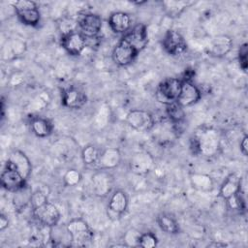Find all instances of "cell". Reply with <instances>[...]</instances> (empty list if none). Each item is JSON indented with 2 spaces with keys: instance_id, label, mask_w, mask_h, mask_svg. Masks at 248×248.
<instances>
[{
  "instance_id": "1",
  "label": "cell",
  "mask_w": 248,
  "mask_h": 248,
  "mask_svg": "<svg viewBox=\"0 0 248 248\" xmlns=\"http://www.w3.org/2000/svg\"><path fill=\"white\" fill-rule=\"evenodd\" d=\"M221 144L219 132L208 126H202L197 129L190 140V149L194 155H202L211 157L217 154Z\"/></svg>"
},
{
  "instance_id": "2",
  "label": "cell",
  "mask_w": 248,
  "mask_h": 248,
  "mask_svg": "<svg viewBox=\"0 0 248 248\" xmlns=\"http://www.w3.org/2000/svg\"><path fill=\"white\" fill-rule=\"evenodd\" d=\"M182 80L176 78H167L157 86L155 97L158 102L168 106L177 100Z\"/></svg>"
},
{
  "instance_id": "3",
  "label": "cell",
  "mask_w": 248,
  "mask_h": 248,
  "mask_svg": "<svg viewBox=\"0 0 248 248\" xmlns=\"http://www.w3.org/2000/svg\"><path fill=\"white\" fill-rule=\"evenodd\" d=\"M18 19L25 25L37 26L41 20L38 6L33 1L20 0L12 3Z\"/></svg>"
},
{
  "instance_id": "4",
  "label": "cell",
  "mask_w": 248,
  "mask_h": 248,
  "mask_svg": "<svg viewBox=\"0 0 248 248\" xmlns=\"http://www.w3.org/2000/svg\"><path fill=\"white\" fill-rule=\"evenodd\" d=\"M66 231L71 240L77 245H86L93 239V232L87 222L80 218L71 220L66 225Z\"/></svg>"
},
{
  "instance_id": "5",
  "label": "cell",
  "mask_w": 248,
  "mask_h": 248,
  "mask_svg": "<svg viewBox=\"0 0 248 248\" xmlns=\"http://www.w3.org/2000/svg\"><path fill=\"white\" fill-rule=\"evenodd\" d=\"M150 131L152 132L153 139L162 145L171 143L177 137H179L180 133L178 126L169 119L166 121L155 122Z\"/></svg>"
},
{
  "instance_id": "6",
  "label": "cell",
  "mask_w": 248,
  "mask_h": 248,
  "mask_svg": "<svg viewBox=\"0 0 248 248\" xmlns=\"http://www.w3.org/2000/svg\"><path fill=\"white\" fill-rule=\"evenodd\" d=\"M32 213L40 225L47 228L56 226L60 220V212L58 208L56 205L48 202L37 208L32 209Z\"/></svg>"
},
{
  "instance_id": "7",
  "label": "cell",
  "mask_w": 248,
  "mask_h": 248,
  "mask_svg": "<svg viewBox=\"0 0 248 248\" xmlns=\"http://www.w3.org/2000/svg\"><path fill=\"white\" fill-rule=\"evenodd\" d=\"M127 124L139 132H148L155 121L150 112L143 109H132L126 115Z\"/></svg>"
},
{
  "instance_id": "8",
  "label": "cell",
  "mask_w": 248,
  "mask_h": 248,
  "mask_svg": "<svg viewBox=\"0 0 248 248\" xmlns=\"http://www.w3.org/2000/svg\"><path fill=\"white\" fill-rule=\"evenodd\" d=\"M78 24L79 26V32L86 39H93L101 31L102 18L97 14L85 13L78 16Z\"/></svg>"
},
{
  "instance_id": "9",
  "label": "cell",
  "mask_w": 248,
  "mask_h": 248,
  "mask_svg": "<svg viewBox=\"0 0 248 248\" xmlns=\"http://www.w3.org/2000/svg\"><path fill=\"white\" fill-rule=\"evenodd\" d=\"M122 40L130 45L138 53H140L147 46L148 43L146 26L142 23L135 25L132 29L124 34Z\"/></svg>"
},
{
  "instance_id": "10",
  "label": "cell",
  "mask_w": 248,
  "mask_h": 248,
  "mask_svg": "<svg viewBox=\"0 0 248 248\" xmlns=\"http://www.w3.org/2000/svg\"><path fill=\"white\" fill-rule=\"evenodd\" d=\"M163 48L170 55H180L187 49V44L182 35L176 30L170 29L166 32L163 42Z\"/></svg>"
},
{
  "instance_id": "11",
  "label": "cell",
  "mask_w": 248,
  "mask_h": 248,
  "mask_svg": "<svg viewBox=\"0 0 248 248\" xmlns=\"http://www.w3.org/2000/svg\"><path fill=\"white\" fill-rule=\"evenodd\" d=\"M87 39L78 31H69L61 38L63 48L71 55H79L85 48Z\"/></svg>"
},
{
  "instance_id": "12",
  "label": "cell",
  "mask_w": 248,
  "mask_h": 248,
  "mask_svg": "<svg viewBox=\"0 0 248 248\" xmlns=\"http://www.w3.org/2000/svg\"><path fill=\"white\" fill-rule=\"evenodd\" d=\"M154 164V158L149 152L139 151L133 154L130 158L129 167L134 173L138 175H144L153 169Z\"/></svg>"
},
{
  "instance_id": "13",
  "label": "cell",
  "mask_w": 248,
  "mask_h": 248,
  "mask_svg": "<svg viewBox=\"0 0 248 248\" xmlns=\"http://www.w3.org/2000/svg\"><path fill=\"white\" fill-rule=\"evenodd\" d=\"M6 166L19 172L25 180L29 177L32 171L31 162L26 154L21 150L12 151L8 157Z\"/></svg>"
},
{
  "instance_id": "14",
  "label": "cell",
  "mask_w": 248,
  "mask_h": 248,
  "mask_svg": "<svg viewBox=\"0 0 248 248\" xmlns=\"http://www.w3.org/2000/svg\"><path fill=\"white\" fill-rule=\"evenodd\" d=\"M113 176L108 170H99L92 175L93 191L98 197H106L113 187Z\"/></svg>"
},
{
  "instance_id": "15",
  "label": "cell",
  "mask_w": 248,
  "mask_h": 248,
  "mask_svg": "<svg viewBox=\"0 0 248 248\" xmlns=\"http://www.w3.org/2000/svg\"><path fill=\"white\" fill-rule=\"evenodd\" d=\"M202 97L201 90L192 82L188 80H182L180 93L176 102L183 108L190 107L197 104Z\"/></svg>"
},
{
  "instance_id": "16",
  "label": "cell",
  "mask_w": 248,
  "mask_h": 248,
  "mask_svg": "<svg viewBox=\"0 0 248 248\" xmlns=\"http://www.w3.org/2000/svg\"><path fill=\"white\" fill-rule=\"evenodd\" d=\"M138 54L130 45L121 39L112 50V59L119 66H127L135 60Z\"/></svg>"
},
{
  "instance_id": "17",
  "label": "cell",
  "mask_w": 248,
  "mask_h": 248,
  "mask_svg": "<svg viewBox=\"0 0 248 248\" xmlns=\"http://www.w3.org/2000/svg\"><path fill=\"white\" fill-rule=\"evenodd\" d=\"M87 102V97L80 89L70 86L62 92V105L68 108H80Z\"/></svg>"
},
{
  "instance_id": "18",
  "label": "cell",
  "mask_w": 248,
  "mask_h": 248,
  "mask_svg": "<svg viewBox=\"0 0 248 248\" xmlns=\"http://www.w3.org/2000/svg\"><path fill=\"white\" fill-rule=\"evenodd\" d=\"M0 179L2 187L11 192H16L26 185V180L21 176V174L7 166L2 171Z\"/></svg>"
},
{
  "instance_id": "19",
  "label": "cell",
  "mask_w": 248,
  "mask_h": 248,
  "mask_svg": "<svg viewBox=\"0 0 248 248\" xmlns=\"http://www.w3.org/2000/svg\"><path fill=\"white\" fill-rule=\"evenodd\" d=\"M232 47V40L227 35H218L211 39L208 46V53L214 57L227 55Z\"/></svg>"
},
{
  "instance_id": "20",
  "label": "cell",
  "mask_w": 248,
  "mask_h": 248,
  "mask_svg": "<svg viewBox=\"0 0 248 248\" xmlns=\"http://www.w3.org/2000/svg\"><path fill=\"white\" fill-rule=\"evenodd\" d=\"M121 162V152L116 147H108L101 151L96 163L99 170H110L117 167Z\"/></svg>"
},
{
  "instance_id": "21",
  "label": "cell",
  "mask_w": 248,
  "mask_h": 248,
  "mask_svg": "<svg viewBox=\"0 0 248 248\" xmlns=\"http://www.w3.org/2000/svg\"><path fill=\"white\" fill-rule=\"evenodd\" d=\"M128 207V197L127 194L122 190L114 191L109 199L108 210L110 216L120 217Z\"/></svg>"
},
{
  "instance_id": "22",
  "label": "cell",
  "mask_w": 248,
  "mask_h": 248,
  "mask_svg": "<svg viewBox=\"0 0 248 248\" xmlns=\"http://www.w3.org/2000/svg\"><path fill=\"white\" fill-rule=\"evenodd\" d=\"M108 25L114 33H126L131 26V17L127 13L114 12L108 17Z\"/></svg>"
},
{
  "instance_id": "23",
  "label": "cell",
  "mask_w": 248,
  "mask_h": 248,
  "mask_svg": "<svg viewBox=\"0 0 248 248\" xmlns=\"http://www.w3.org/2000/svg\"><path fill=\"white\" fill-rule=\"evenodd\" d=\"M241 190V177L236 173H231L220 187L219 194L224 200H229Z\"/></svg>"
},
{
  "instance_id": "24",
  "label": "cell",
  "mask_w": 248,
  "mask_h": 248,
  "mask_svg": "<svg viewBox=\"0 0 248 248\" xmlns=\"http://www.w3.org/2000/svg\"><path fill=\"white\" fill-rule=\"evenodd\" d=\"M30 127L33 134L39 138H46L51 135L53 126L51 122L44 117L34 116L30 121Z\"/></svg>"
},
{
  "instance_id": "25",
  "label": "cell",
  "mask_w": 248,
  "mask_h": 248,
  "mask_svg": "<svg viewBox=\"0 0 248 248\" xmlns=\"http://www.w3.org/2000/svg\"><path fill=\"white\" fill-rule=\"evenodd\" d=\"M32 194H33V192H32L31 188L27 185H24L22 188L14 192L13 203H14L15 208H16L18 210L24 209L30 203Z\"/></svg>"
},
{
  "instance_id": "26",
  "label": "cell",
  "mask_w": 248,
  "mask_h": 248,
  "mask_svg": "<svg viewBox=\"0 0 248 248\" xmlns=\"http://www.w3.org/2000/svg\"><path fill=\"white\" fill-rule=\"evenodd\" d=\"M157 224L159 228L166 233L175 234L179 232V225L177 221L170 214L162 213L157 216Z\"/></svg>"
},
{
  "instance_id": "27",
  "label": "cell",
  "mask_w": 248,
  "mask_h": 248,
  "mask_svg": "<svg viewBox=\"0 0 248 248\" xmlns=\"http://www.w3.org/2000/svg\"><path fill=\"white\" fill-rule=\"evenodd\" d=\"M192 2L189 1H164L162 5L164 6V10L169 16L176 17L179 16L183 11L190 6Z\"/></svg>"
},
{
  "instance_id": "28",
  "label": "cell",
  "mask_w": 248,
  "mask_h": 248,
  "mask_svg": "<svg viewBox=\"0 0 248 248\" xmlns=\"http://www.w3.org/2000/svg\"><path fill=\"white\" fill-rule=\"evenodd\" d=\"M166 112H167V116L168 119L174 123V124H181L184 123L185 120V111L183 107H181L176 101L166 106Z\"/></svg>"
},
{
  "instance_id": "29",
  "label": "cell",
  "mask_w": 248,
  "mask_h": 248,
  "mask_svg": "<svg viewBox=\"0 0 248 248\" xmlns=\"http://www.w3.org/2000/svg\"><path fill=\"white\" fill-rule=\"evenodd\" d=\"M25 50V44L20 41H10L2 49V55L5 59H11L22 54Z\"/></svg>"
},
{
  "instance_id": "30",
  "label": "cell",
  "mask_w": 248,
  "mask_h": 248,
  "mask_svg": "<svg viewBox=\"0 0 248 248\" xmlns=\"http://www.w3.org/2000/svg\"><path fill=\"white\" fill-rule=\"evenodd\" d=\"M191 183L194 188L200 191H210L213 188L212 178L204 173H193Z\"/></svg>"
},
{
  "instance_id": "31",
  "label": "cell",
  "mask_w": 248,
  "mask_h": 248,
  "mask_svg": "<svg viewBox=\"0 0 248 248\" xmlns=\"http://www.w3.org/2000/svg\"><path fill=\"white\" fill-rule=\"evenodd\" d=\"M101 150L94 144H88L81 150V159L85 165H96Z\"/></svg>"
},
{
  "instance_id": "32",
  "label": "cell",
  "mask_w": 248,
  "mask_h": 248,
  "mask_svg": "<svg viewBox=\"0 0 248 248\" xmlns=\"http://www.w3.org/2000/svg\"><path fill=\"white\" fill-rule=\"evenodd\" d=\"M140 232H139L136 229H130L128 230L124 236L123 240L125 242V246L129 247H138L140 244Z\"/></svg>"
},
{
  "instance_id": "33",
  "label": "cell",
  "mask_w": 248,
  "mask_h": 248,
  "mask_svg": "<svg viewBox=\"0 0 248 248\" xmlns=\"http://www.w3.org/2000/svg\"><path fill=\"white\" fill-rule=\"evenodd\" d=\"M81 179V174L80 172L76 170V169H70L68 170L64 176H63V180H64V183L65 185L67 186H76L77 184L79 183Z\"/></svg>"
},
{
  "instance_id": "34",
  "label": "cell",
  "mask_w": 248,
  "mask_h": 248,
  "mask_svg": "<svg viewBox=\"0 0 248 248\" xmlns=\"http://www.w3.org/2000/svg\"><path fill=\"white\" fill-rule=\"evenodd\" d=\"M46 202H47V194L46 192H44L41 189H38L33 192L31 197V202H30L32 209L37 208L45 204Z\"/></svg>"
},
{
  "instance_id": "35",
  "label": "cell",
  "mask_w": 248,
  "mask_h": 248,
  "mask_svg": "<svg viewBox=\"0 0 248 248\" xmlns=\"http://www.w3.org/2000/svg\"><path fill=\"white\" fill-rule=\"evenodd\" d=\"M157 242H158V239L154 233L144 232V233H141L140 235L139 246L143 248H151V247H155L157 245Z\"/></svg>"
},
{
  "instance_id": "36",
  "label": "cell",
  "mask_w": 248,
  "mask_h": 248,
  "mask_svg": "<svg viewBox=\"0 0 248 248\" xmlns=\"http://www.w3.org/2000/svg\"><path fill=\"white\" fill-rule=\"evenodd\" d=\"M247 54H248V46H247V44L244 43L240 46L238 49V62L241 70L245 73L247 72V67H248Z\"/></svg>"
},
{
  "instance_id": "37",
  "label": "cell",
  "mask_w": 248,
  "mask_h": 248,
  "mask_svg": "<svg viewBox=\"0 0 248 248\" xmlns=\"http://www.w3.org/2000/svg\"><path fill=\"white\" fill-rule=\"evenodd\" d=\"M239 146H240V152L244 156H247L248 155V137H247V135L243 136V138L240 140Z\"/></svg>"
},
{
  "instance_id": "38",
  "label": "cell",
  "mask_w": 248,
  "mask_h": 248,
  "mask_svg": "<svg viewBox=\"0 0 248 248\" xmlns=\"http://www.w3.org/2000/svg\"><path fill=\"white\" fill-rule=\"evenodd\" d=\"M8 226H9L8 218L4 214H1L0 215V231H4L6 228H8Z\"/></svg>"
}]
</instances>
